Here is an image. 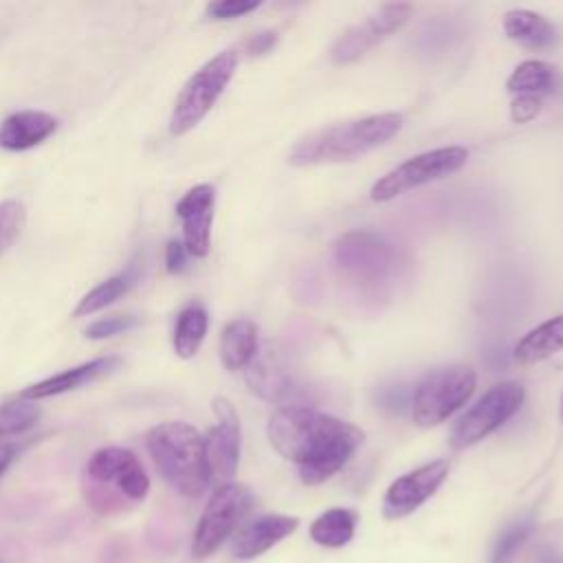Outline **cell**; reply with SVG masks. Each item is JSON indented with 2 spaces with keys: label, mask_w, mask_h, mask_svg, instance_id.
<instances>
[{
  "label": "cell",
  "mask_w": 563,
  "mask_h": 563,
  "mask_svg": "<svg viewBox=\"0 0 563 563\" xmlns=\"http://www.w3.org/2000/svg\"><path fill=\"white\" fill-rule=\"evenodd\" d=\"M271 446L299 466L303 484H321L336 475L363 444L365 433L330 413L306 405L277 407L266 424Z\"/></svg>",
  "instance_id": "cell-1"
},
{
  "label": "cell",
  "mask_w": 563,
  "mask_h": 563,
  "mask_svg": "<svg viewBox=\"0 0 563 563\" xmlns=\"http://www.w3.org/2000/svg\"><path fill=\"white\" fill-rule=\"evenodd\" d=\"M402 130V114L380 112L339 121L301 136L288 152V163L297 167L332 165L356 161L385 145Z\"/></svg>",
  "instance_id": "cell-2"
},
{
  "label": "cell",
  "mask_w": 563,
  "mask_h": 563,
  "mask_svg": "<svg viewBox=\"0 0 563 563\" xmlns=\"http://www.w3.org/2000/svg\"><path fill=\"white\" fill-rule=\"evenodd\" d=\"M145 446L161 477L183 497L196 499L211 484L205 438L191 424L161 422L147 431Z\"/></svg>",
  "instance_id": "cell-3"
},
{
  "label": "cell",
  "mask_w": 563,
  "mask_h": 563,
  "mask_svg": "<svg viewBox=\"0 0 563 563\" xmlns=\"http://www.w3.org/2000/svg\"><path fill=\"white\" fill-rule=\"evenodd\" d=\"M332 264L358 292L380 295L398 271V253L372 231H347L332 244Z\"/></svg>",
  "instance_id": "cell-4"
},
{
  "label": "cell",
  "mask_w": 563,
  "mask_h": 563,
  "mask_svg": "<svg viewBox=\"0 0 563 563\" xmlns=\"http://www.w3.org/2000/svg\"><path fill=\"white\" fill-rule=\"evenodd\" d=\"M238 68V53L233 48L220 51L205 62L180 88L169 114V132L183 136L194 130L216 106Z\"/></svg>",
  "instance_id": "cell-5"
},
{
  "label": "cell",
  "mask_w": 563,
  "mask_h": 563,
  "mask_svg": "<svg viewBox=\"0 0 563 563\" xmlns=\"http://www.w3.org/2000/svg\"><path fill=\"white\" fill-rule=\"evenodd\" d=\"M477 385L468 365H442L427 372L413 389L411 418L418 427H435L462 409Z\"/></svg>",
  "instance_id": "cell-6"
},
{
  "label": "cell",
  "mask_w": 563,
  "mask_h": 563,
  "mask_svg": "<svg viewBox=\"0 0 563 563\" xmlns=\"http://www.w3.org/2000/svg\"><path fill=\"white\" fill-rule=\"evenodd\" d=\"M468 161V150L462 145H449V147H435L420 152L387 174H383L369 189V198L374 202H387L394 200L411 189H418L422 185L442 180L455 172H460Z\"/></svg>",
  "instance_id": "cell-7"
},
{
  "label": "cell",
  "mask_w": 563,
  "mask_h": 563,
  "mask_svg": "<svg viewBox=\"0 0 563 563\" xmlns=\"http://www.w3.org/2000/svg\"><path fill=\"white\" fill-rule=\"evenodd\" d=\"M523 387L515 380H504L486 389L475 405H471L453 424L449 444L455 451L468 449L482 442L486 435L508 422L523 402Z\"/></svg>",
  "instance_id": "cell-8"
},
{
  "label": "cell",
  "mask_w": 563,
  "mask_h": 563,
  "mask_svg": "<svg viewBox=\"0 0 563 563\" xmlns=\"http://www.w3.org/2000/svg\"><path fill=\"white\" fill-rule=\"evenodd\" d=\"M251 506L253 493L244 484L229 482L216 486L194 530L191 554L196 559L213 554L238 530Z\"/></svg>",
  "instance_id": "cell-9"
},
{
  "label": "cell",
  "mask_w": 563,
  "mask_h": 563,
  "mask_svg": "<svg viewBox=\"0 0 563 563\" xmlns=\"http://www.w3.org/2000/svg\"><path fill=\"white\" fill-rule=\"evenodd\" d=\"M84 479L97 486H103L128 504L143 501L150 493V477L141 460L121 446H103L95 451L84 468Z\"/></svg>",
  "instance_id": "cell-10"
},
{
  "label": "cell",
  "mask_w": 563,
  "mask_h": 563,
  "mask_svg": "<svg viewBox=\"0 0 563 563\" xmlns=\"http://www.w3.org/2000/svg\"><path fill=\"white\" fill-rule=\"evenodd\" d=\"M411 7L402 2L380 4L363 22L345 29L336 42L330 46V59L334 64H352L361 59L378 42L387 40L391 33H398L411 18Z\"/></svg>",
  "instance_id": "cell-11"
},
{
  "label": "cell",
  "mask_w": 563,
  "mask_h": 563,
  "mask_svg": "<svg viewBox=\"0 0 563 563\" xmlns=\"http://www.w3.org/2000/svg\"><path fill=\"white\" fill-rule=\"evenodd\" d=\"M216 427L205 438V455L211 482L229 484L240 462V418L233 402L224 396H216L213 402Z\"/></svg>",
  "instance_id": "cell-12"
},
{
  "label": "cell",
  "mask_w": 563,
  "mask_h": 563,
  "mask_svg": "<svg viewBox=\"0 0 563 563\" xmlns=\"http://www.w3.org/2000/svg\"><path fill=\"white\" fill-rule=\"evenodd\" d=\"M449 462L433 460L422 464L389 484L383 497V515L387 519H400L418 510L446 479Z\"/></svg>",
  "instance_id": "cell-13"
},
{
  "label": "cell",
  "mask_w": 563,
  "mask_h": 563,
  "mask_svg": "<svg viewBox=\"0 0 563 563\" xmlns=\"http://www.w3.org/2000/svg\"><path fill=\"white\" fill-rule=\"evenodd\" d=\"M213 207L216 189L209 183L187 189L176 202V216L183 227V244L194 257H207L211 251Z\"/></svg>",
  "instance_id": "cell-14"
},
{
  "label": "cell",
  "mask_w": 563,
  "mask_h": 563,
  "mask_svg": "<svg viewBox=\"0 0 563 563\" xmlns=\"http://www.w3.org/2000/svg\"><path fill=\"white\" fill-rule=\"evenodd\" d=\"M244 380L255 396L279 407L288 405V398L295 391V383L284 367L279 352L271 343L257 345L255 356L244 367Z\"/></svg>",
  "instance_id": "cell-15"
},
{
  "label": "cell",
  "mask_w": 563,
  "mask_h": 563,
  "mask_svg": "<svg viewBox=\"0 0 563 563\" xmlns=\"http://www.w3.org/2000/svg\"><path fill=\"white\" fill-rule=\"evenodd\" d=\"M121 358L114 356V354H108V356H97L92 361H86L77 367H70V369H64L55 376H48L26 389L20 391V398H26V400H42V398H51V396H59V394H66V391H73V389H79L84 385H90L108 374H112L114 369L121 367Z\"/></svg>",
  "instance_id": "cell-16"
},
{
  "label": "cell",
  "mask_w": 563,
  "mask_h": 563,
  "mask_svg": "<svg viewBox=\"0 0 563 563\" xmlns=\"http://www.w3.org/2000/svg\"><path fill=\"white\" fill-rule=\"evenodd\" d=\"M297 526L299 519L290 515H260L238 530L231 543V552L244 561L255 559L295 532Z\"/></svg>",
  "instance_id": "cell-17"
},
{
  "label": "cell",
  "mask_w": 563,
  "mask_h": 563,
  "mask_svg": "<svg viewBox=\"0 0 563 563\" xmlns=\"http://www.w3.org/2000/svg\"><path fill=\"white\" fill-rule=\"evenodd\" d=\"M57 130V119L44 110H18L0 123V147L24 152L46 141Z\"/></svg>",
  "instance_id": "cell-18"
},
{
  "label": "cell",
  "mask_w": 563,
  "mask_h": 563,
  "mask_svg": "<svg viewBox=\"0 0 563 563\" xmlns=\"http://www.w3.org/2000/svg\"><path fill=\"white\" fill-rule=\"evenodd\" d=\"M504 33L515 44L532 51H548L559 42L556 26L530 9H510L504 15Z\"/></svg>",
  "instance_id": "cell-19"
},
{
  "label": "cell",
  "mask_w": 563,
  "mask_h": 563,
  "mask_svg": "<svg viewBox=\"0 0 563 563\" xmlns=\"http://www.w3.org/2000/svg\"><path fill=\"white\" fill-rule=\"evenodd\" d=\"M563 350V312L528 330L512 347V358L521 365L545 361Z\"/></svg>",
  "instance_id": "cell-20"
},
{
  "label": "cell",
  "mask_w": 563,
  "mask_h": 563,
  "mask_svg": "<svg viewBox=\"0 0 563 563\" xmlns=\"http://www.w3.org/2000/svg\"><path fill=\"white\" fill-rule=\"evenodd\" d=\"M257 352V325L249 319H233L220 334V361L229 372L244 369Z\"/></svg>",
  "instance_id": "cell-21"
},
{
  "label": "cell",
  "mask_w": 563,
  "mask_h": 563,
  "mask_svg": "<svg viewBox=\"0 0 563 563\" xmlns=\"http://www.w3.org/2000/svg\"><path fill=\"white\" fill-rule=\"evenodd\" d=\"M561 86V75L554 66L541 59H526L506 79V88L515 95H550Z\"/></svg>",
  "instance_id": "cell-22"
},
{
  "label": "cell",
  "mask_w": 563,
  "mask_h": 563,
  "mask_svg": "<svg viewBox=\"0 0 563 563\" xmlns=\"http://www.w3.org/2000/svg\"><path fill=\"white\" fill-rule=\"evenodd\" d=\"M207 328H209V314L205 306L202 303L185 306L178 312L176 325H174V336H172L174 352L180 358H191L200 350Z\"/></svg>",
  "instance_id": "cell-23"
},
{
  "label": "cell",
  "mask_w": 563,
  "mask_h": 563,
  "mask_svg": "<svg viewBox=\"0 0 563 563\" xmlns=\"http://www.w3.org/2000/svg\"><path fill=\"white\" fill-rule=\"evenodd\" d=\"M356 512L352 508H330L310 526V539L325 548H341L352 541L356 530Z\"/></svg>",
  "instance_id": "cell-24"
},
{
  "label": "cell",
  "mask_w": 563,
  "mask_h": 563,
  "mask_svg": "<svg viewBox=\"0 0 563 563\" xmlns=\"http://www.w3.org/2000/svg\"><path fill=\"white\" fill-rule=\"evenodd\" d=\"M134 282H136L134 268H128V271H123L119 275H112V277L99 282L95 288H90L79 299V303L73 310V317H88V314H95V312L108 308L119 297H123L134 286Z\"/></svg>",
  "instance_id": "cell-25"
},
{
  "label": "cell",
  "mask_w": 563,
  "mask_h": 563,
  "mask_svg": "<svg viewBox=\"0 0 563 563\" xmlns=\"http://www.w3.org/2000/svg\"><path fill=\"white\" fill-rule=\"evenodd\" d=\"M42 409L26 398H13L0 405V442L31 431L40 422Z\"/></svg>",
  "instance_id": "cell-26"
},
{
  "label": "cell",
  "mask_w": 563,
  "mask_h": 563,
  "mask_svg": "<svg viewBox=\"0 0 563 563\" xmlns=\"http://www.w3.org/2000/svg\"><path fill=\"white\" fill-rule=\"evenodd\" d=\"M26 222V209L20 200H0V255L20 238Z\"/></svg>",
  "instance_id": "cell-27"
},
{
  "label": "cell",
  "mask_w": 563,
  "mask_h": 563,
  "mask_svg": "<svg viewBox=\"0 0 563 563\" xmlns=\"http://www.w3.org/2000/svg\"><path fill=\"white\" fill-rule=\"evenodd\" d=\"M528 534H530V521H519V523H512L510 528H506L493 548L490 563H512L517 552L526 543Z\"/></svg>",
  "instance_id": "cell-28"
},
{
  "label": "cell",
  "mask_w": 563,
  "mask_h": 563,
  "mask_svg": "<svg viewBox=\"0 0 563 563\" xmlns=\"http://www.w3.org/2000/svg\"><path fill=\"white\" fill-rule=\"evenodd\" d=\"M134 325H139V319L132 317V314H110V317H101V319L92 321V323L86 328V339L103 341V339H110V336H114V334L128 332V330H132Z\"/></svg>",
  "instance_id": "cell-29"
},
{
  "label": "cell",
  "mask_w": 563,
  "mask_h": 563,
  "mask_svg": "<svg viewBox=\"0 0 563 563\" xmlns=\"http://www.w3.org/2000/svg\"><path fill=\"white\" fill-rule=\"evenodd\" d=\"M260 4V0H218L207 4V15L211 20H231L255 11Z\"/></svg>",
  "instance_id": "cell-30"
},
{
  "label": "cell",
  "mask_w": 563,
  "mask_h": 563,
  "mask_svg": "<svg viewBox=\"0 0 563 563\" xmlns=\"http://www.w3.org/2000/svg\"><path fill=\"white\" fill-rule=\"evenodd\" d=\"M541 97H534V95H517L512 101H510V121L512 123H530L539 112H541Z\"/></svg>",
  "instance_id": "cell-31"
},
{
  "label": "cell",
  "mask_w": 563,
  "mask_h": 563,
  "mask_svg": "<svg viewBox=\"0 0 563 563\" xmlns=\"http://www.w3.org/2000/svg\"><path fill=\"white\" fill-rule=\"evenodd\" d=\"M187 249L180 240H169L165 246V268L172 275H180L187 268Z\"/></svg>",
  "instance_id": "cell-32"
},
{
  "label": "cell",
  "mask_w": 563,
  "mask_h": 563,
  "mask_svg": "<svg viewBox=\"0 0 563 563\" xmlns=\"http://www.w3.org/2000/svg\"><path fill=\"white\" fill-rule=\"evenodd\" d=\"M277 44V33L275 31H260V33H253L244 40V51L249 55H264L268 53L273 46Z\"/></svg>",
  "instance_id": "cell-33"
},
{
  "label": "cell",
  "mask_w": 563,
  "mask_h": 563,
  "mask_svg": "<svg viewBox=\"0 0 563 563\" xmlns=\"http://www.w3.org/2000/svg\"><path fill=\"white\" fill-rule=\"evenodd\" d=\"M15 453H18V446L13 442H0V475L9 468Z\"/></svg>",
  "instance_id": "cell-34"
},
{
  "label": "cell",
  "mask_w": 563,
  "mask_h": 563,
  "mask_svg": "<svg viewBox=\"0 0 563 563\" xmlns=\"http://www.w3.org/2000/svg\"><path fill=\"white\" fill-rule=\"evenodd\" d=\"M537 563H563V554L554 548H541L537 554Z\"/></svg>",
  "instance_id": "cell-35"
},
{
  "label": "cell",
  "mask_w": 563,
  "mask_h": 563,
  "mask_svg": "<svg viewBox=\"0 0 563 563\" xmlns=\"http://www.w3.org/2000/svg\"><path fill=\"white\" fill-rule=\"evenodd\" d=\"M561 422H563V396H561Z\"/></svg>",
  "instance_id": "cell-36"
}]
</instances>
